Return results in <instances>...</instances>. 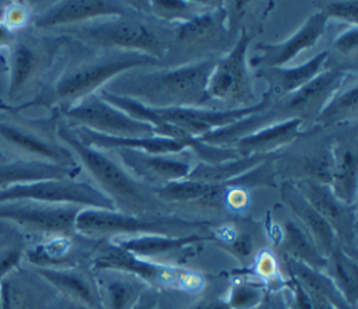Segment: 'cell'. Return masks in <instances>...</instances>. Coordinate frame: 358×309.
<instances>
[{
	"instance_id": "836d02e7",
	"label": "cell",
	"mask_w": 358,
	"mask_h": 309,
	"mask_svg": "<svg viewBox=\"0 0 358 309\" xmlns=\"http://www.w3.org/2000/svg\"><path fill=\"white\" fill-rule=\"evenodd\" d=\"M140 289L131 281L113 278L105 284V301L108 309H131Z\"/></svg>"
},
{
	"instance_id": "484cf974",
	"label": "cell",
	"mask_w": 358,
	"mask_h": 309,
	"mask_svg": "<svg viewBox=\"0 0 358 309\" xmlns=\"http://www.w3.org/2000/svg\"><path fill=\"white\" fill-rule=\"evenodd\" d=\"M36 273L63 294L94 309H103L102 299L94 292L92 287L80 273L57 267H36Z\"/></svg>"
},
{
	"instance_id": "ba28073f",
	"label": "cell",
	"mask_w": 358,
	"mask_h": 309,
	"mask_svg": "<svg viewBox=\"0 0 358 309\" xmlns=\"http://www.w3.org/2000/svg\"><path fill=\"white\" fill-rule=\"evenodd\" d=\"M204 222L185 221L179 218L171 217H140L137 214H127L116 210H103V208H92L83 207L74 224V231L95 236V235H106V233H134L137 236L141 235H168V236H179L173 235L176 231L185 233L187 229L196 227H204Z\"/></svg>"
},
{
	"instance_id": "e0dca14e",
	"label": "cell",
	"mask_w": 358,
	"mask_h": 309,
	"mask_svg": "<svg viewBox=\"0 0 358 309\" xmlns=\"http://www.w3.org/2000/svg\"><path fill=\"white\" fill-rule=\"evenodd\" d=\"M225 18L227 14L222 7L199 11L190 20L178 24L169 48L180 49L179 52L215 48L225 36Z\"/></svg>"
},
{
	"instance_id": "ab89813d",
	"label": "cell",
	"mask_w": 358,
	"mask_h": 309,
	"mask_svg": "<svg viewBox=\"0 0 358 309\" xmlns=\"http://www.w3.org/2000/svg\"><path fill=\"white\" fill-rule=\"evenodd\" d=\"M295 285V296H296V305L299 309H316L309 292L295 280L294 281Z\"/></svg>"
},
{
	"instance_id": "6da1fadb",
	"label": "cell",
	"mask_w": 358,
	"mask_h": 309,
	"mask_svg": "<svg viewBox=\"0 0 358 309\" xmlns=\"http://www.w3.org/2000/svg\"><path fill=\"white\" fill-rule=\"evenodd\" d=\"M215 59H204L172 69L124 71L101 89L133 99L148 108H201L208 102L207 82Z\"/></svg>"
},
{
	"instance_id": "83f0119b",
	"label": "cell",
	"mask_w": 358,
	"mask_h": 309,
	"mask_svg": "<svg viewBox=\"0 0 358 309\" xmlns=\"http://www.w3.org/2000/svg\"><path fill=\"white\" fill-rule=\"evenodd\" d=\"M281 247L285 254L313 270H324L327 259L319 252L308 232L294 221H287L282 227Z\"/></svg>"
},
{
	"instance_id": "603a6c76",
	"label": "cell",
	"mask_w": 358,
	"mask_h": 309,
	"mask_svg": "<svg viewBox=\"0 0 358 309\" xmlns=\"http://www.w3.org/2000/svg\"><path fill=\"white\" fill-rule=\"evenodd\" d=\"M329 53L320 52L305 64L295 67H262L257 76L268 82V94L274 98H282L315 78L324 64Z\"/></svg>"
},
{
	"instance_id": "ee69618b",
	"label": "cell",
	"mask_w": 358,
	"mask_h": 309,
	"mask_svg": "<svg viewBox=\"0 0 358 309\" xmlns=\"http://www.w3.org/2000/svg\"><path fill=\"white\" fill-rule=\"evenodd\" d=\"M4 10V8H3ZM1 17H3V11H0V20H1Z\"/></svg>"
},
{
	"instance_id": "f1b7e54d",
	"label": "cell",
	"mask_w": 358,
	"mask_h": 309,
	"mask_svg": "<svg viewBox=\"0 0 358 309\" xmlns=\"http://www.w3.org/2000/svg\"><path fill=\"white\" fill-rule=\"evenodd\" d=\"M268 154L260 155H250V157H241L236 159L225 161L221 164H200L192 169L187 179L199 180L211 185H224L232 182L235 176H242L243 173L252 171L256 165L266 162Z\"/></svg>"
},
{
	"instance_id": "b9f144b4",
	"label": "cell",
	"mask_w": 358,
	"mask_h": 309,
	"mask_svg": "<svg viewBox=\"0 0 358 309\" xmlns=\"http://www.w3.org/2000/svg\"><path fill=\"white\" fill-rule=\"evenodd\" d=\"M7 74V60H6V52H0V82L6 80Z\"/></svg>"
},
{
	"instance_id": "ffe728a7",
	"label": "cell",
	"mask_w": 358,
	"mask_h": 309,
	"mask_svg": "<svg viewBox=\"0 0 358 309\" xmlns=\"http://www.w3.org/2000/svg\"><path fill=\"white\" fill-rule=\"evenodd\" d=\"M281 199L302 222V228L308 232L319 252L327 257L338 243L329 222L308 203L294 185L285 183L281 186Z\"/></svg>"
},
{
	"instance_id": "d6a6232c",
	"label": "cell",
	"mask_w": 358,
	"mask_h": 309,
	"mask_svg": "<svg viewBox=\"0 0 358 309\" xmlns=\"http://www.w3.org/2000/svg\"><path fill=\"white\" fill-rule=\"evenodd\" d=\"M357 105H358V89L354 82L351 87L340 89L330 98V101L324 105L320 113L316 117V123L322 126L334 124L337 122H343L347 119L357 117Z\"/></svg>"
},
{
	"instance_id": "1f68e13d",
	"label": "cell",
	"mask_w": 358,
	"mask_h": 309,
	"mask_svg": "<svg viewBox=\"0 0 358 309\" xmlns=\"http://www.w3.org/2000/svg\"><path fill=\"white\" fill-rule=\"evenodd\" d=\"M224 185H211L204 183L199 180L192 179H182L175 180L171 183H166L164 186L155 187L154 194L158 196V199L165 201H197V200H206L215 203L222 192L225 190Z\"/></svg>"
},
{
	"instance_id": "2e32d148",
	"label": "cell",
	"mask_w": 358,
	"mask_h": 309,
	"mask_svg": "<svg viewBox=\"0 0 358 309\" xmlns=\"http://www.w3.org/2000/svg\"><path fill=\"white\" fill-rule=\"evenodd\" d=\"M119 15H130L127 6L116 1L105 0H69L53 4L41 14L32 17V27L38 31L53 29L59 27H70L87 22L95 18H109Z\"/></svg>"
},
{
	"instance_id": "7a4b0ae2",
	"label": "cell",
	"mask_w": 358,
	"mask_h": 309,
	"mask_svg": "<svg viewBox=\"0 0 358 309\" xmlns=\"http://www.w3.org/2000/svg\"><path fill=\"white\" fill-rule=\"evenodd\" d=\"M159 59L140 52L103 49L101 53H92L70 62L59 76L48 82L35 98L14 110L28 108H52L64 110L80 99L91 95L101 85L116 76L131 69L151 67L158 64ZM6 108V106H4ZM10 109V108H8Z\"/></svg>"
},
{
	"instance_id": "f6af8a7d",
	"label": "cell",
	"mask_w": 358,
	"mask_h": 309,
	"mask_svg": "<svg viewBox=\"0 0 358 309\" xmlns=\"http://www.w3.org/2000/svg\"><path fill=\"white\" fill-rule=\"evenodd\" d=\"M199 309H201V308H199Z\"/></svg>"
},
{
	"instance_id": "f35d334b",
	"label": "cell",
	"mask_w": 358,
	"mask_h": 309,
	"mask_svg": "<svg viewBox=\"0 0 358 309\" xmlns=\"http://www.w3.org/2000/svg\"><path fill=\"white\" fill-rule=\"evenodd\" d=\"M257 271L260 275H264V277H271L275 274L277 271V264H275V260L274 257L270 254V253H262L260 257H259V261H257Z\"/></svg>"
},
{
	"instance_id": "cb8c5ba5",
	"label": "cell",
	"mask_w": 358,
	"mask_h": 309,
	"mask_svg": "<svg viewBox=\"0 0 358 309\" xmlns=\"http://www.w3.org/2000/svg\"><path fill=\"white\" fill-rule=\"evenodd\" d=\"M302 123L303 120L301 119H289L266 126L249 136L239 138L234 148L241 157L268 154L270 151H274L280 145L295 138Z\"/></svg>"
},
{
	"instance_id": "52a82bcc",
	"label": "cell",
	"mask_w": 358,
	"mask_h": 309,
	"mask_svg": "<svg viewBox=\"0 0 358 309\" xmlns=\"http://www.w3.org/2000/svg\"><path fill=\"white\" fill-rule=\"evenodd\" d=\"M66 35L70 38L74 35L85 43L102 49L140 52L157 59L162 57L169 48V41L152 25L130 15L83 22L71 27Z\"/></svg>"
},
{
	"instance_id": "9c48e42d",
	"label": "cell",
	"mask_w": 358,
	"mask_h": 309,
	"mask_svg": "<svg viewBox=\"0 0 358 309\" xmlns=\"http://www.w3.org/2000/svg\"><path fill=\"white\" fill-rule=\"evenodd\" d=\"M15 200H32L53 204H74L103 210H116L113 201L98 187L78 182L76 178L49 179L15 185L0 190V203Z\"/></svg>"
},
{
	"instance_id": "9a60e30c",
	"label": "cell",
	"mask_w": 358,
	"mask_h": 309,
	"mask_svg": "<svg viewBox=\"0 0 358 309\" xmlns=\"http://www.w3.org/2000/svg\"><path fill=\"white\" fill-rule=\"evenodd\" d=\"M126 171L147 185L157 187L182 180L192 172V158L183 151L176 154H148L137 150H115Z\"/></svg>"
},
{
	"instance_id": "4316f807",
	"label": "cell",
	"mask_w": 358,
	"mask_h": 309,
	"mask_svg": "<svg viewBox=\"0 0 358 309\" xmlns=\"http://www.w3.org/2000/svg\"><path fill=\"white\" fill-rule=\"evenodd\" d=\"M203 240L199 235H182V236H168V235H141L117 242L116 246L137 256V257H152L165 253H173L189 245Z\"/></svg>"
},
{
	"instance_id": "f546056e",
	"label": "cell",
	"mask_w": 358,
	"mask_h": 309,
	"mask_svg": "<svg viewBox=\"0 0 358 309\" xmlns=\"http://www.w3.org/2000/svg\"><path fill=\"white\" fill-rule=\"evenodd\" d=\"M331 185H329L341 201L352 204L357 193V154L350 145L337 150L331 158Z\"/></svg>"
},
{
	"instance_id": "8fae6325",
	"label": "cell",
	"mask_w": 358,
	"mask_h": 309,
	"mask_svg": "<svg viewBox=\"0 0 358 309\" xmlns=\"http://www.w3.org/2000/svg\"><path fill=\"white\" fill-rule=\"evenodd\" d=\"M249 43L250 35L242 29L234 48L215 62L207 82L208 102L221 101L228 105H234V109H238V105L241 103L252 106L250 102L255 98L246 67V52Z\"/></svg>"
},
{
	"instance_id": "d590c367",
	"label": "cell",
	"mask_w": 358,
	"mask_h": 309,
	"mask_svg": "<svg viewBox=\"0 0 358 309\" xmlns=\"http://www.w3.org/2000/svg\"><path fill=\"white\" fill-rule=\"evenodd\" d=\"M262 299V291L250 284L234 285L228 305L234 309H250L255 308Z\"/></svg>"
},
{
	"instance_id": "5bb4252c",
	"label": "cell",
	"mask_w": 358,
	"mask_h": 309,
	"mask_svg": "<svg viewBox=\"0 0 358 309\" xmlns=\"http://www.w3.org/2000/svg\"><path fill=\"white\" fill-rule=\"evenodd\" d=\"M308 203L329 222L334 231L340 246L355 257V208L352 204L341 201L329 185L313 179H301L294 185Z\"/></svg>"
},
{
	"instance_id": "4dcf8cb0",
	"label": "cell",
	"mask_w": 358,
	"mask_h": 309,
	"mask_svg": "<svg viewBox=\"0 0 358 309\" xmlns=\"http://www.w3.org/2000/svg\"><path fill=\"white\" fill-rule=\"evenodd\" d=\"M326 268L330 271V278L343 294L345 301L352 309L357 303V261L355 257L350 256L341 246L337 243L330 254L326 257Z\"/></svg>"
},
{
	"instance_id": "7c38bea8",
	"label": "cell",
	"mask_w": 358,
	"mask_h": 309,
	"mask_svg": "<svg viewBox=\"0 0 358 309\" xmlns=\"http://www.w3.org/2000/svg\"><path fill=\"white\" fill-rule=\"evenodd\" d=\"M348 77L345 70L333 69L319 73L308 84L299 89L278 98L275 105L266 109L271 124L289 119H310L317 117L330 98L343 88V82Z\"/></svg>"
},
{
	"instance_id": "4fadbf2b",
	"label": "cell",
	"mask_w": 358,
	"mask_h": 309,
	"mask_svg": "<svg viewBox=\"0 0 358 309\" xmlns=\"http://www.w3.org/2000/svg\"><path fill=\"white\" fill-rule=\"evenodd\" d=\"M83 207L32 200L0 203V222H10L28 231L53 236L74 232L76 217Z\"/></svg>"
},
{
	"instance_id": "d4e9b609",
	"label": "cell",
	"mask_w": 358,
	"mask_h": 309,
	"mask_svg": "<svg viewBox=\"0 0 358 309\" xmlns=\"http://www.w3.org/2000/svg\"><path fill=\"white\" fill-rule=\"evenodd\" d=\"M285 263L292 273L294 278L313 296H319L330 302L336 309H352L338 291L336 284L329 275H324L319 270H313L309 266L285 256Z\"/></svg>"
},
{
	"instance_id": "277c9868",
	"label": "cell",
	"mask_w": 358,
	"mask_h": 309,
	"mask_svg": "<svg viewBox=\"0 0 358 309\" xmlns=\"http://www.w3.org/2000/svg\"><path fill=\"white\" fill-rule=\"evenodd\" d=\"M98 95L112 106L126 112L137 120L150 123L151 126L166 124L196 138H200L217 129L234 124L256 112L264 110L273 103V96L268 92L264 94L263 99L256 105L222 110L206 108H148L133 99L117 96L103 89H99Z\"/></svg>"
},
{
	"instance_id": "74e56055",
	"label": "cell",
	"mask_w": 358,
	"mask_h": 309,
	"mask_svg": "<svg viewBox=\"0 0 358 309\" xmlns=\"http://www.w3.org/2000/svg\"><path fill=\"white\" fill-rule=\"evenodd\" d=\"M357 46H358V29H357V25H354L352 28H350L348 31L341 34L336 39V42H334V48H337L344 55L354 53L357 50Z\"/></svg>"
},
{
	"instance_id": "8992f818",
	"label": "cell",
	"mask_w": 358,
	"mask_h": 309,
	"mask_svg": "<svg viewBox=\"0 0 358 309\" xmlns=\"http://www.w3.org/2000/svg\"><path fill=\"white\" fill-rule=\"evenodd\" d=\"M43 120L20 116L0 103V150L11 158L41 161L62 166H80L74 154L50 131Z\"/></svg>"
},
{
	"instance_id": "ac0fdd59",
	"label": "cell",
	"mask_w": 358,
	"mask_h": 309,
	"mask_svg": "<svg viewBox=\"0 0 358 309\" xmlns=\"http://www.w3.org/2000/svg\"><path fill=\"white\" fill-rule=\"evenodd\" d=\"M327 15L320 10L308 17L305 24L287 41L280 43H259L257 49L262 55L250 59L252 66L281 67L288 60L294 59L301 50L316 45L323 35L327 24Z\"/></svg>"
},
{
	"instance_id": "60d3db41",
	"label": "cell",
	"mask_w": 358,
	"mask_h": 309,
	"mask_svg": "<svg viewBox=\"0 0 358 309\" xmlns=\"http://www.w3.org/2000/svg\"><path fill=\"white\" fill-rule=\"evenodd\" d=\"M154 305L155 299L152 298V295H140L131 306V309H152Z\"/></svg>"
},
{
	"instance_id": "e575fe53",
	"label": "cell",
	"mask_w": 358,
	"mask_h": 309,
	"mask_svg": "<svg viewBox=\"0 0 358 309\" xmlns=\"http://www.w3.org/2000/svg\"><path fill=\"white\" fill-rule=\"evenodd\" d=\"M151 4H152L151 8L154 14L168 21L179 20V22H183L186 20H190L193 15L199 13L193 4H189L186 1L155 0V1H151Z\"/></svg>"
},
{
	"instance_id": "8d00e7d4",
	"label": "cell",
	"mask_w": 358,
	"mask_h": 309,
	"mask_svg": "<svg viewBox=\"0 0 358 309\" xmlns=\"http://www.w3.org/2000/svg\"><path fill=\"white\" fill-rule=\"evenodd\" d=\"M327 17H337L347 20L357 25L358 17V3L357 1H331L326 3L322 10Z\"/></svg>"
},
{
	"instance_id": "3957f363",
	"label": "cell",
	"mask_w": 358,
	"mask_h": 309,
	"mask_svg": "<svg viewBox=\"0 0 358 309\" xmlns=\"http://www.w3.org/2000/svg\"><path fill=\"white\" fill-rule=\"evenodd\" d=\"M70 41L71 38L66 34L45 35L34 27L15 31L6 49V89L0 103L17 109L35 98L45 87V78L62 48Z\"/></svg>"
},
{
	"instance_id": "44dd1931",
	"label": "cell",
	"mask_w": 358,
	"mask_h": 309,
	"mask_svg": "<svg viewBox=\"0 0 358 309\" xmlns=\"http://www.w3.org/2000/svg\"><path fill=\"white\" fill-rule=\"evenodd\" d=\"M80 166H62L41 161L0 157V190L22 183L76 178Z\"/></svg>"
},
{
	"instance_id": "7402d4cb",
	"label": "cell",
	"mask_w": 358,
	"mask_h": 309,
	"mask_svg": "<svg viewBox=\"0 0 358 309\" xmlns=\"http://www.w3.org/2000/svg\"><path fill=\"white\" fill-rule=\"evenodd\" d=\"M96 268L105 270H116L123 273H133L150 284H162V282H173L175 278H180L183 271H178L175 268L154 264L151 261H145L119 246H115L106 250L102 256H99L95 261Z\"/></svg>"
},
{
	"instance_id": "5b68a950",
	"label": "cell",
	"mask_w": 358,
	"mask_h": 309,
	"mask_svg": "<svg viewBox=\"0 0 358 309\" xmlns=\"http://www.w3.org/2000/svg\"><path fill=\"white\" fill-rule=\"evenodd\" d=\"M57 138L70 148L76 159L90 172L94 180L101 186V192L106 194L115 204V208H120L122 213L134 214L143 211L148 203L147 194L143 192L141 183L137 182L123 166L116 164L112 158L103 154L101 150L85 145L74 134L71 126L57 124Z\"/></svg>"
},
{
	"instance_id": "d6986e66",
	"label": "cell",
	"mask_w": 358,
	"mask_h": 309,
	"mask_svg": "<svg viewBox=\"0 0 358 309\" xmlns=\"http://www.w3.org/2000/svg\"><path fill=\"white\" fill-rule=\"evenodd\" d=\"M73 131L81 143L96 150H137L148 154H176L186 148L182 143L162 136L112 137L80 126H76Z\"/></svg>"
},
{
	"instance_id": "7bdbcfd3",
	"label": "cell",
	"mask_w": 358,
	"mask_h": 309,
	"mask_svg": "<svg viewBox=\"0 0 358 309\" xmlns=\"http://www.w3.org/2000/svg\"><path fill=\"white\" fill-rule=\"evenodd\" d=\"M201 309H231V306L228 305V302H222V301H215L210 305L203 306Z\"/></svg>"
},
{
	"instance_id": "30bf717a",
	"label": "cell",
	"mask_w": 358,
	"mask_h": 309,
	"mask_svg": "<svg viewBox=\"0 0 358 309\" xmlns=\"http://www.w3.org/2000/svg\"><path fill=\"white\" fill-rule=\"evenodd\" d=\"M63 116L80 127L112 137H151L155 129L150 123L137 120L126 112L112 106L98 94H91L67 109Z\"/></svg>"
}]
</instances>
